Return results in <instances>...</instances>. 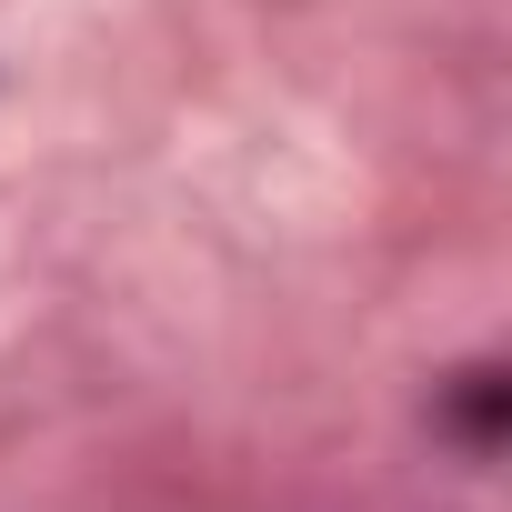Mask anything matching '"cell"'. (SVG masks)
<instances>
[{
    "label": "cell",
    "instance_id": "6da1fadb",
    "mask_svg": "<svg viewBox=\"0 0 512 512\" xmlns=\"http://www.w3.org/2000/svg\"><path fill=\"white\" fill-rule=\"evenodd\" d=\"M462 432H472V442L502 432V372H472V392H462Z\"/></svg>",
    "mask_w": 512,
    "mask_h": 512
}]
</instances>
